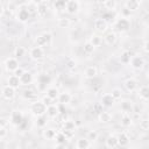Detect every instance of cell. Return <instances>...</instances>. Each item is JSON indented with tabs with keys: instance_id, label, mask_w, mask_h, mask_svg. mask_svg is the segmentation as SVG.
<instances>
[{
	"instance_id": "cell-17",
	"label": "cell",
	"mask_w": 149,
	"mask_h": 149,
	"mask_svg": "<svg viewBox=\"0 0 149 149\" xmlns=\"http://www.w3.org/2000/svg\"><path fill=\"white\" fill-rule=\"evenodd\" d=\"M98 119H99V121H100L101 123H108V122L112 121V114H111L109 112L102 111V112H100V113L98 114Z\"/></svg>"
},
{
	"instance_id": "cell-53",
	"label": "cell",
	"mask_w": 149,
	"mask_h": 149,
	"mask_svg": "<svg viewBox=\"0 0 149 149\" xmlns=\"http://www.w3.org/2000/svg\"><path fill=\"white\" fill-rule=\"evenodd\" d=\"M7 125V120L5 118H1L0 119V126H6Z\"/></svg>"
},
{
	"instance_id": "cell-51",
	"label": "cell",
	"mask_w": 149,
	"mask_h": 149,
	"mask_svg": "<svg viewBox=\"0 0 149 149\" xmlns=\"http://www.w3.org/2000/svg\"><path fill=\"white\" fill-rule=\"evenodd\" d=\"M143 50H144L147 54H149V41L144 42V44H143Z\"/></svg>"
},
{
	"instance_id": "cell-25",
	"label": "cell",
	"mask_w": 149,
	"mask_h": 149,
	"mask_svg": "<svg viewBox=\"0 0 149 149\" xmlns=\"http://www.w3.org/2000/svg\"><path fill=\"white\" fill-rule=\"evenodd\" d=\"M118 141H119L120 147H126L129 143V136L126 133H121V134L118 135Z\"/></svg>"
},
{
	"instance_id": "cell-32",
	"label": "cell",
	"mask_w": 149,
	"mask_h": 149,
	"mask_svg": "<svg viewBox=\"0 0 149 149\" xmlns=\"http://www.w3.org/2000/svg\"><path fill=\"white\" fill-rule=\"evenodd\" d=\"M47 94H48L50 98H52V99L55 100V99L58 98V95H59V91H58L57 87H49V88L47 90Z\"/></svg>"
},
{
	"instance_id": "cell-34",
	"label": "cell",
	"mask_w": 149,
	"mask_h": 149,
	"mask_svg": "<svg viewBox=\"0 0 149 149\" xmlns=\"http://www.w3.org/2000/svg\"><path fill=\"white\" fill-rule=\"evenodd\" d=\"M70 24H71L70 19H68V17H61V19H58V27L59 28H69Z\"/></svg>"
},
{
	"instance_id": "cell-20",
	"label": "cell",
	"mask_w": 149,
	"mask_h": 149,
	"mask_svg": "<svg viewBox=\"0 0 149 149\" xmlns=\"http://www.w3.org/2000/svg\"><path fill=\"white\" fill-rule=\"evenodd\" d=\"M90 147H91V142L87 137L86 139H79L76 142V148L77 149H86V148H90Z\"/></svg>"
},
{
	"instance_id": "cell-4",
	"label": "cell",
	"mask_w": 149,
	"mask_h": 149,
	"mask_svg": "<svg viewBox=\"0 0 149 149\" xmlns=\"http://www.w3.org/2000/svg\"><path fill=\"white\" fill-rule=\"evenodd\" d=\"M19 66L20 65H19V61L16 57H8L5 61V69L8 72H14Z\"/></svg>"
},
{
	"instance_id": "cell-30",
	"label": "cell",
	"mask_w": 149,
	"mask_h": 149,
	"mask_svg": "<svg viewBox=\"0 0 149 149\" xmlns=\"http://www.w3.org/2000/svg\"><path fill=\"white\" fill-rule=\"evenodd\" d=\"M125 7H127L130 12H135V10L139 9L140 3H139V2H135V1H133V0H128V1L126 2V6H125Z\"/></svg>"
},
{
	"instance_id": "cell-9",
	"label": "cell",
	"mask_w": 149,
	"mask_h": 149,
	"mask_svg": "<svg viewBox=\"0 0 149 149\" xmlns=\"http://www.w3.org/2000/svg\"><path fill=\"white\" fill-rule=\"evenodd\" d=\"M93 26H94V28H95V30H97L98 33H105L106 29H107V22H106V20L102 19V17L95 19Z\"/></svg>"
},
{
	"instance_id": "cell-41",
	"label": "cell",
	"mask_w": 149,
	"mask_h": 149,
	"mask_svg": "<svg viewBox=\"0 0 149 149\" xmlns=\"http://www.w3.org/2000/svg\"><path fill=\"white\" fill-rule=\"evenodd\" d=\"M8 134L7 127L6 126H0V140H3Z\"/></svg>"
},
{
	"instance_id": "cell-26",
	"label": "cell",
	"mask_w": 149,
	"mask_h": 149,
	"mask_svg": "<svg viewBox=\"0 0 149 149\" xmlns=\"http://www.w3.org/2000/svg\"><path fill=\"white\" fill-rule=\"evenodd\" d=\"M139 97L142 100H149V86H142L139 90Z\"/></svg>"
},
{
	"instance_id": "cell-10",
	"label": "cell",
	"mask_w": 149,
	"mask_h": 149,
	"mask_svg": "<svg viewBox=\"0 0 149 149\" xmlns=\"http://www.w3.org/2000/svg\"><path fill=\"white\" fill-rule=\"evenodd\" d=\"M2 97L6 99V100H12L14 97H15V88L9 86V85H6L2 87Z\"/></svg>"
},
{
	"instance_id": "cell-1",
	"label": "cell",
	"mask_w": 149,
	"mask_h": 149,
	"mask_svg": "<svg viewBox=\"0 0 149 149\" xmlns=\"http://www.w3.org/2000/svg\"><path fill=\"white\" fill-rule=\"evenodd\" d=\"M47 105L41 100V101H34L30 105V112L35 115V116H40V115H44L47 113Z\"/></svg>"
},
{
	"instance_id": "cell-46",
	"label": "cell",
	"mask_w": 149,
	"mask_h": 149,
	"mask_svg": "<svg viewBox=\"0 0 149 149\" xmlns=\"http://www.w3.org/2000/svg\"><path fill=\"white\" fill-rule=\"evenodd\" d=\"M66 66H68V69H70L71 71H73V70L76 69V62H74L73 59H70V61H68Z\"/></svg>"
},
{
	"instance_id": "cell-45",
	"label": "cell",
	"mask_w": 149,
	"mask_h": 149,
	"mask_svg": "<svg viewBox=\"0 0 149 149\" xmlns=\"http://www.w3.org/2000/svg\"><path fill=\"white\" fill-rule=\"evenodd\" d=\"M93 112H95V113H100V112H102V104L101 102H98V104H95L94 106H93Z\"/></svg>"
},
{
	"instance_id": "cell-38",
	"label": "cell",
	"mask_w": 149,
	"mask_h": 149,
	"mask_svg": "<svg viewBox=\"0 0 149 149\" xmlns=\"http://www.w3.org/2000/svg\"><path fill=\"white\" fill-rule=\"evenodd\" d=\"M105 8L108 9V10H114L116 8V1L115 0H107L105 3H104Z\"/></svg>"
},
{
	"instance_id": "cell-6",
	"label": "cell",
	"mask_w": 149,
	"mask_h": 149,
	"mask_svg": "<svg viewBox=\"0 0 149 149\" xmlns=\"http://www.w3.org/2000/svg\"><path fill=\"white\" fill-rule=\"evenodd\" d=\"M65 10L69 14H76L79 10V2L77 0H68L65 5Z\"/></svg>"
},
{
	"instance_id": "cell-14",
	"label": "cell",
	"mask_w": 149,
	"mask_h": 149,
	"mask_svg": "<svg viewBox=\"0 0 149 149\" xmlns=\"http://www.w3.org/2000/svg\"><path fill=\"white\" fill-rule=\"evenodd\" d=\"M7 83L9 86L14 87V88H17L20 85H21V80H20V77L16 76V74H10L8 78H7Z\"/></svg>"
},
{
	"instance_id": "cell-55",
	"label": "cell",
	"mask_w": 149,
	"mask_h": 149,
	"mask_svg": "<svg viewBox=\"0 0 149 149\" xmlns=\"http://www.w3.org/2000/svg\"><path fill=\"white\" fill-rule=\"evenodd\" d=\"M133 1H135V2H139V3H140V2L142 1V0H133Z\"/></svg>"
},
{
	"instance_id": "cell-15",
	"label": "cell",
	"mask_w": 149,
	"mask_h": 149,
	"mask_svg": "<svg viewBox=\"0 0 149 149\" xmlns=\"http://www.w3.org/2000/svg\"><path fill=\"white\" fill-rule=\"evenodd\" d=\"M71 99H72V97H71V94H70L69 92H62V93H59V95H58V98H57V100H58V102H59L61 105H66V104H69V102L71 101Z\"/></svg>"
},
{
	"instance_id": "cell-57",
	"label": "cell",
	"mask_w": 149,
	"mask_h": 149,
	"mask_svg": "<svg viewBox=\"0 0 149 149\" xmlns=\"http://www.w3.org/2000/svg\"><path fill=\"white\" fill-rule=\"evenodd\" d=\"M148 120H149V119H148Z\"/></svg>"
},
{
	"instance_id": "cell-44",
	"label": "cell",
	"mask_w": 149,
	"mask_h": 149,
	"mask_svg": "<svg viewBox=\"0 0 149 149\" xmlns=\"http://www.w3.org/2000/svg\"><path fill=\"white\" fill-rule=\"evenodd\" d=\"M52 100H54V99H52V98H50L48 94H45V95L42 98V101H43V102H44L47 106H50V105H52Z\"/></svg>"
},
{
	"instance_id": "cell-12",
	"label": "cell",
	"mask_w": 149,
	"mask_h": 149,
	"mask_svg": "<svg viewBox=\"0 0 149 149\" xmlns=\"http://www.w3.org/2000/svg\"><path fill=\"white\" fill-rule=\"evenodd\" d=\"M114 101H115V99L112 97L111 93H106V94H104V95L101 97V100H100V102L102 104L104 107H111V106H113Z\"/></svg>"
},
{
	"instance_id": "cell-39",
	"label": "cell",
	"mask_w": 149,
	"mask_h": 149,
	"mask_svg": "<svg viewBox=\"0 0 149 149\" xmlns=\"http://www.w3.org/2000/svg\"><path fill=\"white\" fill-rule=\"evenodd\" d=\"M37 119H36V125H37V127H41V128H43L45 125H47V118L44 116V115H40V116H36Z\"/></svg>"
},
{
	"instance_id": "cell-24",
	"label": "cell",
	"mask_w": 149,
	"mask_h": 149,
	"mask_svg": "<svg viewBox=\"0 0 149 149\" xmlns=\"http://www.w3.org/2000/svg\"><path fill=\"white\" fill-rule=\"evenodd\" d=\"M120 107H121V111H122L123 113H129V112H133V108H134L133 102H132V101H129V100H123V101L121 102Z\"/></svg>"
},
{
	"instance_id": "cell-54",
	"label": "cell",
	"mask_w": 149,
	"mask_h": 149,
	"mask_svg": "<svg viewBox=\"0 0 149 149\" xmlns=\"http://www.w3.org/2000/svg\"><path fill=\"white\" fill-rule=\"evenodd\" d=\"M106 1H107V0H95V2L99 3V5H104Z\"/></svg>"
},
{
	"instance_id": "cell-18",
	"label": "cell",
	"mask_w": 149,
	"mask_h": 149,
	"mask_svg": "<svg viewBox=\"0 0 149 149\" xmlns=\"http://www.w3.org/2000/svg\"><path fill=\"white\" fill-rule=\"evenodd\" d=\"M58 113H59V108L56 105L52 104V105H50V106L47 107V116H49V118H56L58 115Z\"/></svg>"
},
{
	"instance_id": "cell-11",
	"label": "cell",
	"mask_w": 149,
	"mask_h": 149,
	"mask_svg": "<svg viewBox=\"0 0 149 149\" xmlns=\"http://www.w3.org/2000/svg\"><path fill=\"white\" fill-rule=\"evenodd\" d=\"M16 17L20 22H27L30 17V12L28 8H20L17 14H16Z\"/></svg>"
},
{
	"instance_id": "cell-8",
	"label": "cell",
	"mask_w": 149,
	"mask_h": 149,
	"mask_svg": "<svg viewBox=\"0 0 149 149\" xmlns=\"http://www.w3.org/2000/svg\"><path fill=\"white\" fill-rule=\"evenodd\" d=\"M130 66L135 70H141L144 65V59L141 57V56H133L130 58V62H129Z\"/></svg>"
},
{
	"instance_id": "cell-33",
	"label": "cell",
	"mask_w": 149,
	"mask_h": 149,
	"mask_svg": "<svg viewBox=\"0 0 149 149\" xmlns=\"http://www.w3.org/2000/svg\"><path fill=\"white\" fill-rule=\"evenodd\" d=\"M63 129L64 130H74L76 129V123L72 120H66L63 122Z\"/></svg>"
},
{
	"instance_id": "cell-56",
	"label": "cell",
	"mask_w": 149,
	"mask_h": 149,
	"mask_svg": "<svg viewBox=\"0 0 149 149\" xmlns=\"http://www.w3.org/2000/svg\"><path fill=\"white\" fill-rule=\"evenodd\" d=\"M147 77H148V79H149V71H148V74H147Z\"/></svg>"
},
{
	"instance_id": "cell-47",
	"label": "cell",
	"mask_w": 149,
	"mask_h": 149,
	"mask_svg": "<svg viewBox=\"0 0 149 149\" xmlns=\"http://www.w3.org/2000/svg\"><path fill=\"white\" fill-rule=\"evenodd\" d=\"M24 98L28 99V100H30V99L35 98V93H34L33 91H26V92H24Z\"/></svg>"
},
{
	"instance_id": "cell-52",
	"label": "cell",
	"mask_w": 149,
	"mask_h": 149,
	"mask_svg": "<svg viewBox=\"0 0 149 149\" xmlns=\"http://www.w3.org/2000/svg\"><path fill=\"white\" fill-rule=\"evenodd\" d=\"M30 1H31V3L35 5V6H38V5H41L42 2H44V0H30Z\"/></svg>"
},
{
	"instance_id": "cell-22",
	"label": "cell",
	"mask_w": 149,
	"mask_h": 149,
	"mask_svg": "<svg viewBox=\"0 0 149 149\" xmlns=\"http://www.w3.org/2000/svg\"><path fill=\"white\" fill-rule=\"evenodd\" d=\"M120 123H121V126H123V127H129V126L133 123V118L129 115V113H123L122 116H121Z\"/></svg>"
},
{
	"instance_id": "cell-5",
	"label": "cell",
	"mask_w": 149,
	"mask_h": 149,
	"mask_svg": "<svg viewBox=\"0 0 149 149\" xmlns=\"http://www.w3.org/2000/svg\"><path fill=\"white\" fill-rule=\"evenodd\" d=\"M115 27L120 30V31H127L130 28V21L128 20V17H121L115 22Z\"/></svg>"
},
{
	"instance_id": "cell-29",
	"label": "cell",
	"mask_w": 149,
	"mask_h": 149,
	"mask_svg": "<svg viewBox=\"0 0 149 149\" xmlns=\"http://www.w3.org/2000/svg\"><path fill=\"white\" fill-rule=\"evenodd\" d=\"M56 130L55 129H52V128H49V129H45L44 132H43V136L47 139V140H55V137H56Z\"/></svg>"
},
{
	"instance_id": "cell-23",
	"label": "cell",
	"mask_w": 149,
	"mask_h": 149,
	"mask_svg": "<svg viewBox=\"0 0 149 149\" xmlns=\"http://www.w3.org/2000/svg\"><path fill=\"white\" fill-rule=\"evenodd\" d=\"M104 41H105L106 44H108V45L114 44V43L116 42V34H115L114 31H109V33H107V34L105 35V37H104Z\"/></svg>"
},
{
	"instance_id": "cell-50",
	"label": "cell",
	"mask_w": 149,
	"mask_h": 149,
	"mask_svg": "<svg viewBox=\"0 0 149 149\" xmlns=\"http://www.w3.org/2000/svg\"><path fill=\"white\" fill-rule=\"evenodd\" d=\"M130 10L127 8V7H125V8H122V14H123V17H128L129 15H130Z\"/></svg>"
},
{
	"instance_id": "cell-36",
	"label": "cell",
	"mask_w": 149,
	"mask_h": 149,
	"mask_svg": "<svg viewBox=\"0 0 149 149\" xmlns=\"http://www.w3.org/2000/svg\"><path fill=\"white\" fill-rule=\"evenodd\" d=\"M55 140H56V142H57V143H58V146H59V144H63L68 139H66V136H65V134H64L63 132H58V133L56 134Z\"/></svg>"
},
{
	"instance_id": "cell-37",
	"label": "cell",
	"mask_w": 149,
	"mask_h": 149,
	"mask_svg": "<svg viewBox=\"0 0 149 149\" xmlns=\"http://www.w3.org/2000/svg\"><path fill=\"white\" fill-rule=\"evenodd\" d=\"M111 94H112V97H113L115 100H119V99L122 98V91H121L119 87L113 88V90L111 91Z\"/></svg>"
},
{
	"instance_id": "cell-48",
	"label": "cell",
	"mask_w": 149,
	"mask_h": 149,
	"mask_svg": "<svg viewBox=\"0 0 149 149\" xmlns=\"http://www.w3.org/2000/svg\"><path fill=\"white\" fill-rule=\"evenodd\" d=\"M23 72H24V70L21 68V66H19L15 71H14V74H16V76H19V77H21L22 74H23Z\"/></svg>"
},
{
	"instance_id": "cell-42",
	"label": "cell",
	"mask_w": 149,
	"mask_h": 149,
	"mask_svg": "<svg viewBox=\"0 0 149 149\" xmlns=\"http://www.w3.org/2000/svg\"><path fill=\"white\" fill-rule=\"evenodd\" d=\"M87 139H88L90 141H95V140H98V133H97L95 130H91V132H88V134H87Z\"/></svg>"
},
{
	"instance_id": "cell-13",
	"label": "cell",
	"mask_w": 149,
	"mask_h": 149,
	"mask_svg": "<svg viewBox=\"0 0 149 149\" xmlns=\"http://www.w3.org/2000/svg\"><path fill=\"white\" fill-rule=\"evenodd\" d=\"M97 74H98V69H97V66L91 65V66H87V68L85 69V72H84L85 78H87V79H93L94 77H97Z\"/></svg>"
},
{
	"instance_id": "cell-7",
	"label": "cell",
	"mask_w": 149,
	"mask_h": 149,
	"mask_svg": "<svg viewBox=\"0 0 149 149\" xmlns=\"http://www.w3.org/2000/svg\"><path fill=\"white\" fill-rule=\"evenodd\" d=\"M9 120H10V122H12L13 125H15V126L21 125L22 121H23V114H22V112H21V111H13V112L10 113Z\"/></svg>"
},
{
	"instance_id": "cell-19",
	"label": "cell",
	"mask_w": 149,
	"mask_h": 149,
	"mask_svg": "<svg viewBox=\"0 0 149 149\" xmlns=\"http://www.w3.org/2000/svg\"><path fill=\"white\" fill-rule=\"evenodd\" d=\"M119 146V141H118V136L115 135H109L106 139V147L107 148H115Z\"/></svg>"
},
{
	"instance_id": "cell-16",
	"label": "cell",
	"mask_w": 149,
	"mask_h": 149,
	"mask_svg": "<svg viewBox=\"0 0 149 149\" xmlns=\"http://www.w3.org/2000/svg\"><path fill=\"white\" fill-rule=\"evenodd\" d=\"M125 87H126L127 91L134 92V91L137 88V81H136L134 78H128V79L125 81Z\"/></svg>"
},
{
	"instance_id": "cell-35",
	"label": "cell",
	"mask_w": 149,
	"mask_h": 149,
	"mask_svg": "<svg viewBox=\"0 0 149 149\" xmlns=\"http://www.w3.org/2000/svg\"><path fill=\"white\" fill-rule=\"evenodd\" d=\"M133 56L130 55V52L129 51H123L122 54H121V56H120V61H121V63H123V64H128L129 62H130V58H132Z\"/></svg>"
},
{
	"instance_id": "cell-43",
	"label": "cell",
	"mask_w": 149,
	"mask_h": 149,
	"mask_svg": "<svg viewBox=\"0 0 149 149\" xmlns=\"http://www.w3.org/2000/svg\"><path fill=\"white\" fill-rule=\"evenodd\" d=\"M140 128L142 130H148L149 129V120H141L140 121Z\"/></svg>"
},
{
	"instance_id": "cell-2",
	"label": "cell",
	"mask_w": 149,
	"mask_h": 149,
	"mask_svg": "<svg viewBox=\"0 0 149 149\" xmlns=\"http://www.w3.org/2000/svg\"><path fill=\"white\" fill-rule=\"evenodd\" d=\"M52 43V35L51 33H43L35 38V44L38 47H49Z\"/></svg>"
},
{
	"instance_id": "cell-27",
	"label": "cell",
	"mask_w": 149,
	"mask_h": 149,
	"mask_svg": "<svg viewBox=\"0 0 149 149\" xmlns=\"http://www.w3.org/2000/svg\"><path fill=\"white\" fill-rule=\"evenodd\" d=\"M90 42L94 45V47H99L101 43H102V37L98 34H93L91 37H90Z\"/></svg>"
},
{
	"instance_id": "cell-28",
	"label": "cell",
	"mask_w": 149,
	"mask_h": 149,
	"mask_svg": "<svg viewBox=\"0 0 149 149\" xmlns=\"http://www.w3.org/2000/svg\"><path fill=\"white\" fill-rule=\"evenodd\" d=\"M47 12H48V7H47V5L44 2H42L41 5L37 6V15L40 17H44L47 15Z\"/></svg>"
},
{
	"instance_id": "cell-3",
	"label": "cell",
	"mask_w": 149,
	"mask_h": 149,
	"mask_svg": "<svg viewBox=\"0 0 149 149\" xmlns=\"http://www.w3.org/2000/svg\"><path fill=\"white\" fill-rule=\"evenodd\" d=\"M29 56L30 58H33L34 61H40L44 57V50L42 47H38V45H35L30 49L29 51Z\"/></svg>"
},
{
	"instance_id": "cell-31",
	"label": "cell",
	"mask_w": 149,
	"mask_h": 149,
	"mask_svg": "<svg viewBox=\"0 0 149 149\" xmlns=\"http://www.w3.org/2000/svg\"><path fill=\"white\" fill-rule=\"evenodd\" d=\"M94 49H95V47H94L90 41H87V42L84 44V48H83V50H84V52H85L86 55L93 54V52H94Z\"/></svg>"
},
{
	"instance_id": "cell-40",
	"label": "cell",
	"mask_w": 149,
	"mask_h": 149,
	"mask_svg": "<svg viewBox=\"0 0 149 149\" xmlns=\"http://www.w3.org/2000/svg\"><path fill=\"white\" fill-rule=\"evenodd\" d=\"M14 55H15L16 58H21V57H23L26 55V49L23 47H17L15 49V51H14Z\"/></svg>"
},
{
	"instance_id": "cell-49",
	"label": "cell",
	"mask_w": 149,
	"mask_h": 149,
	"mask_svg": "<svg viewBox=\"0 0 149 149\" xmlns=\"http://www.w3.org/2000/svg\"><path fill=\"white\" fill-rule=\"evenodd\" d=\"M73 132H74V130H64V129H63V133L65 134V136H66L68 140L73 136Z\"/></svg>"
},
{
	"instance_id": "cell-21",
	"label": "cell",
	"mask_w": 149,
	"mask_h": 149,
	"mask_svg": "<svg viewBox=\"0 0 149 149\" xmlns=\"http://www.w3.org/2000/svg\"><path fill=\"white\" fill-rule=\"evenodd\" d=\"M20 80H21V85H29L33 81V74L30 72L24 71L23 74L20 77Z\"/></svg>"
}]
</instances>
